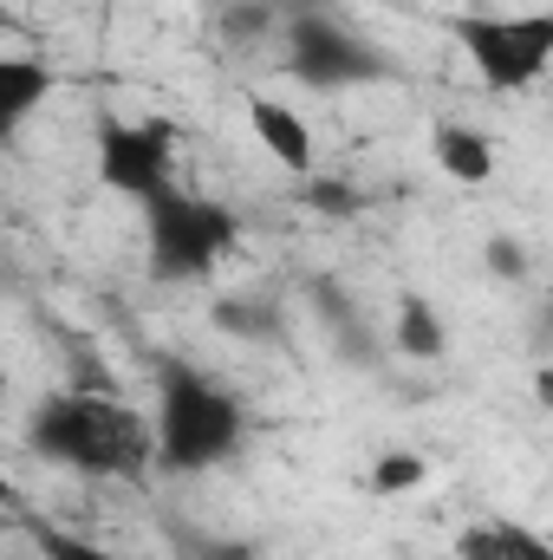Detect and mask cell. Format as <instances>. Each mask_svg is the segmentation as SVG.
<instances>
[{"label": "cell", "instance_id": "cell-2", "mask_svg": "<svg viewBox=\"0 0 553 560\" xmlns=\"http://www.w3.org/2000/svg\"><path fill=\"white\" fill-rule=\"evenodd\" d=\"M150 436H156V469L163 476H202V469H222L242 450L248 411L202 365L163 359L156 365V418H150Z\"/></svg>", "mask_w": 553, "mask_h": 560}, {"label": "cell", "instance_id": "cell-12", "mask_svg": "<svg viewBox=\"0 0 553 560\" xmlns=\"http://www.w3.org/2000/svg\"><path fill=\"white\" fill-rule=\"evenodd\" d=\"M33 541H39V560H131V555H118V548H105V541L66 535V528H33Z\"/></svg>", "mask_w": 553, "mask_h": 560}, {"label": "cell", "instance_id": "cell-5", "mask_svg": "<svg viewBox=\"0 0 553 560\" xmlns=\"http://www.w3.org/2000/svg\"><path fill=\"white\" fill-rule=\"evenodd\" d=\"M449 39L489 92H528L553 59V13H456Z\"/></svg>", "mask_w": 553, "mask_h": 560}, {"label": "cell", "instance_id": "cell-9", "mask_svg": "<svg viewBox=\"0 0 553 560\" xmlns=\"http://www.w3.org/2000/svg\"><path fill=\"white\" fill-rule=\"evenodd\" d=\"M430 156H436V170H443L449 183H469V189H482V183L495 176V143L482 138L475 125L436 118V125H430Z\"/></svg>", "mask_w": 553, "mask_h": 560}, {"label": "cell", "instance_id": "cell-14", "mask_svg": "<svg viewBox=\"0 0 553 560\" xmlns=\"http://www.w3.org/2000/svg\"><path fill=\"white\" fill-rule=\"evenodd\" d=\"M482 261H489V275H502V280H528V248H521L515 235H495V242L482 248Z\"/></svg>", "mask_w": 553, "mask_h": 560}, {"label": "cell", "instance_id": "cell-10", "mask_svg": "<svg viewBox=\"0 0 553 560\" xmlns=\"http://www.w3.org/2000/svg\"><path fill=\"white\" fill-rule=\"evenodd\" d=\"M391 346L416 359V365H430V359H443L449 352V326H443V313L423 300V293H398V313H391Z\"/></svg>", "mask_w": 553, "mask_h": 560}, {"label": "cell", "instance_id": "cell-13", "mask_svg": "<svg viewBox=\"0 0 553 560\" xmlns=\"http://www.w3.org/2000/svg\"><path fill=\"white\" fill-rule=\"evenodd\" d=\"M299 183H306V189H299L306 209H319V215H358V209H365V196H358L352 183H326V176H299Z\"/></svg>", "mask_w": 553, "mask_h": 560}, {"label": "cell", "instance_id": "cell-16", "mask_svg": "<svg viewBox=\"0 0 553 560\" xmlns=\"http://www.w3.org/2000/svg\"><path fill=\"white\" fill-rule=\"evenodd\" d=\"M215 319H222V326H235V332H242V326H274V313H268V306H255V300H242V306L228 300V306H215Z\"/></svg>", "mask_w": 553, "mask_h": 560}, {"label": "cell", "instance_id": "cell-7", "mask_svg": "<svg viewBox=\"0 0 553 560\" xmlns=\"http://www.w3.org/2000/svg\"><path fill=\"white\" fill-rule=\"evenodd\" d=\"M242 112H248V131H255V143L274 156L286 176H313V170H319L313 131H306V118H299L293 105H280V98H268V92H248V98H242Z\"/></svg>", "mask_w": 553, "mask_h": 560}, {"label": "cell", "instance_id": "cell-15", "mask_svg": "<svg viewBox=\"0 0 553 560\" xmlns=\"http://www.w3.org/2000/svg\"><path fill=\"white\" fill-rule=\"evenodd\" d=\"M456 560H502V522H475L456 535Z\"/></svg>", "mask_w": 553, "mask_h": 560}, {"label": "cell", "instance_id": "cell-8", "mask_svg": "<svg viewBox=\"0 0 553 560\" xmlns=\"http://www.w3.org/2000/svg\"><path fill=\"white\" fill-rule=\"evenodd\" d=\"M59 92V72L33 52H7L0 46V143L20 138V125L33 112H46V98Z\"/></svg>", "mask_w": 553, "mask_h": 560}, {"label": "cell", "instance_id": "cell-11", "mask_svg": "<svg viewBox=\"0 0 553 560\" xmlns=\"http://www.w3.org/2000/svg\"><path fill=\"white\" fill-rule=\"evenodd\" d=\"M430 482V463L411 450H385L372 469H365V495H416Z\"/></svg>", "mask_w": 553, "mask_h": 560}, {"label": "cell", "instance_id": "cell-3", "mask_svg": "<svg viewBox=\"0 0 553 560\" xmlns=\"http://www.w3.org/2000/svg\"><path fill=\"white\" fill-rule=\"evenodd\" d=\"M242 242V222L228 202L202 196V189H169L156 202H143V261L150 280L183 287V280H209Z\"/></svg>", "mask_w": 553, "mask_h": 560}, {"label": "cell", "instance_id": "cell-1", "mask_svg": "<svg viewBox=\"0 0 553 560\" xmlns=\"http://www.w3.org/2000/svg\"><path fill=\"white\" fill-rule=\"evenodd\" d=\"M26 450L52 469L98 476V482H138L143 469H156L150 418L85 385H59L26 411Z\"/></svg>", "mask_w": 553, "mask_h": 560}, {"label": "cell", "instance_id": "cell-17", "mask_svg": "<svg viewBox=\"0 0 553 560\" xmlns=\"http://www.w3.org/2000/svg\"><path fill=\"white\" fill-rule=\"evenodd\" d=\"M202 560H255V548H242V541H222V548H202Z\"/></svg>", "mask_w": 553, "mask_h": 560}, {"label": "cell", "instance_id": "cell-6", "mask_svg": "<svg viewBox=\"0 0 553 560\" xmlns=\"http://www.w3.org/2000/svg\"><path fill=\"white\" fill-rule=\"evenodd\" d=\"M286 72L313 92H352V85L391 79V59L332 13H293L286 20Z\"/></svg>", "mask_w": 553, "mask_h": 560}, {"label": "cell", "instance_id": "cell-18", "mask_svg": "<svg viewBox=\"0 0 553 560\" xmlns=\"http://www.w3.org/2000/svg\"><path fill=\"white\" fill-rule=\"evenodd\" d=\"M0 541H7V515H0Z\"/></svg>", "mask_w": 553, "mask_h": 560}, {"label": "cell", "instance_id": "cell-4", "mask_svg": "<svg viewBox=\"0 0 553 560\" xmlns=\"http://www.w3.org/2000/svg\"><path fill=\"white\" fill-rule=\"evenodd\" d=\"M92 170L111 196L125 202H156L176 189V118H125L98 112L92 118Z\"/></svg>", "mask_w": 553, "mask_h": 560}]
</instances>
